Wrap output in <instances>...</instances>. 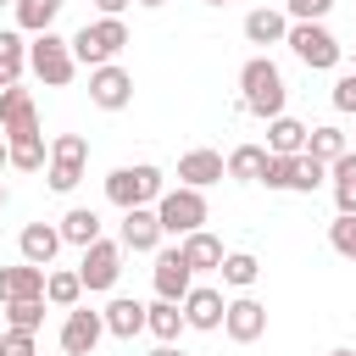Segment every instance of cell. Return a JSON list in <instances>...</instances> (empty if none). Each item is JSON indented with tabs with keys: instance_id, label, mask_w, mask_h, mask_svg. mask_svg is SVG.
<instances>
[{
	"instance_id": "cell-29",
	"label": "cell",
	"mask_w": 356,
	"mask_h": 356,
	"mask_svg": "<svg viewBox=\"0 0 356 356\" xmlns=\"http://www.w3.org/2000/svg\"><path fill=\"white\" fill-rule=\"evenodd\" d=\"M345 150H350L345 128H312V134H306V156H317L323 167H334V161H339Z\"/></svg>"
},
{
	"instance_id": "cell-44",
	"label": "cell",
	"mask_w": 356,
	"mask_h": 356,
	"mask_svg": "<svg viewBox=\"0 0 356 356\" xmlns=\"http://www.w3.org/2000/svg\"><path fill=\"white\" fill-rule=\"evenodd\" d=\"M139 6H167V0H139Z\"/></svg>"
},
{
	"instance_id": "cell-34",
	"label": "cell",
	"mask_w": 356,
	"mask_h": 356,
	"mask_svg": "<svg viewBox=\"0 0 356 356\" xmlns=\"http://www.w3.org/2000/svg\"><path fill=\"white\" fill-rule=\"evenodd\" d=\"M328 245H334L345 261H356V217H345V211H339V217L328 222Z\"/></svg>"
},
{
	"instance_id": "cell-37",
	"label": "cell",
	"mask_w": 356,
	"mask_h": 356,
	"mask_svg": "<svg viewBox=\"0 0 356 356\" xmlns=\"http://www.w3.org/2000/svg\"><path fill=\"white\" fill-rule=\"evenodd\" d=\"M328 100H334V111H356V72H339Z\"/></svg>"
},
{
	"instance_id": "cell-7",
	"label": "cell",
	"mask_w": 356,
	"mask_h": 356,
	"mask_svg": "<svg viewBox=\"0 0 356 356\" xmlns=\"http://www.w3.org/2000/svg\"><path fill=\"white\" fill-rule=\"evenodd\" d=\"M83 161H89V139H83V134H56V139H50V172H44L50 189H56V195L78 189Z\"/></svg>"
},
{
	"instance_id": "cell-26",
	"label": "cell",
	"mask_w": 356,
	"mask_h": 356,
	"mask_svg": "<svg viewBox=\"0 0 356 356\" xmlns=\"http://www.w3.org/2000/svg\"><path fill=\"white\" fill-rule=\"evenodd\" d=\"M261 172H267V145H239V150H228V178L261 184Z\"/></svg>"
},
{
	"instance_id": "cell-23",
	"label": "cell",
	"mask_w": 356,
	"mask_h": 356,
	"mask_svg": "<svg viewBox=\"0 0 356 356\" xmlns=\"http://www.w3.org/2000/svg\"><path fill=\"white\" fill-rule=\"evenodd\" d=\"M56 228H61V239H67V245L89 250V245L100 239V211H89V206H72V211H67V217H61Z\"/></svg>"
},
{
	"instance_id": "cell-5",
	"label": "cell",
	"mask_w": 356,
	"mask_h": 356,
	"mask_svg": "<svg viewBox=\"0 0 356 356\" xmlns=\"http://www.w3.org/2000/svg\"><path fill=\"white\" fill-rule=\"evenodd\" d=\"M156 217H161V234L189 239V234L206 222V195H200V189H189V184H178V189H167V195L156 200Z\"/></svg>"
},
{
	"instance_id": "cell-43",
	"label": "cell",
	"mask_w": 356,
	"mask_h": 356,
	"mask_svg": "<svg viewBox=\"0 0 356 356\" xmlns=\"http://www.w3.org/2000/svg\"><path fill=\"white\" fill-rule=\"evenodd\" d=\"M328 356H356V350H328Z\"/></svg>"
},
{
	"instance_id": "cell-24",
	"label": "cell",
	"mask_w": 356,
	"mask_h": 356,
	"mask_svg": "<svg viewBox=\"0 0 356 356\" xmlns=\"http://www.w3.org/2000/svg\"><path fill=\"white\" fill-rule=\"evenodd\" d=\"M145 328H150L161 345H172L189 323H184V306H178V300H156V306H145Z\"/></svg>"
},
{
	"instance_id": "cell-48",
	"label": "cell",
	"mask_w": 356,
	"mask_h": 356,
	"mask_svg": "<svg viewBox=\"0 0 356 356\" xmlns=\"http://www.w3.org/2000/svg\"><path fill=\"white\" fill-rule=\"evenodd\" d=\"M0 6H6V0H0ZM11 6H17V0H11Z\"/></svg>"
},
{
	"instance_id": "cell-16",
	"label": "cell",
	"mask_w": 356,
	"mask_h": 356,
	"mask_svg": "<svg viewBox=\"0 0 356 356\" xmlns=\"http://www.w3.org/2000/svg\"><path fill=\"white\" fill-rule=\"evenodd\" d=\"M222 317H228V300L217 295V289H206V284H195L189 295H184V323L189 328H222Z\"/></svg>"
},
{
	"instance_id": "cell-46",
	"label": "cell",
	"mask_w": 356,
	"mask_h": 356,
	"mask_svg": "<svg viewBox=\"0 0 356 356\" xmlns=\"http://www.w3.org/2000/svg\"><path fill=\"white\" fill-rule=\"evenodd\" d=\"M206 6H228V0H206Z\"/></svg>"
},
{
	"instance_id": "cell-3",
	"label": "cell",
	"mask_w": 356,
	"mask_h": 356,
	"mask_svg": "<svg viewBox=\"0 0 356 356\" xmlns=\"http://www.w3.org/2000/svg\"><path fill=\"white\" fill-rule=\"evenodd\" d=\"M128 44V28H122V17H100V22H83L78 33H72V56L95 72V67H111V56Z\"/></svg>"
},
{
	"instance_id": "cell-18",
	"label": "cell",
	"mask_w": 356,
	"mask_h": 356,
	"mask_svg": "<svg viewBox=\"0 0 356 356\" xmlns=\"http://www.w3.org/2000/svg\"><path fill=\"white\" fill-rule=\"evenodd\" d=\"M178 250H184L189 273H222V256H228V250H222V239H217V234H206V228H195Z\"/></svg>"
},
{
	"instance_id": "cell-28",
	"label": "cell",
	"mask_w": 356,
	"mask_h": 356,
	"mask_svg": "<svg viewBox=\"0 0 356 356\" xmlns=\"http://www.w3.org/2000/svg\"><path fill=\"white\" fill-rule=\"evenodd\" d=\"M22 67H28V44H22V33L0 28V89H11V83L22 78Z\"/></svg>"
},
{
	"instance_id": "cell-15",
	"label": "cell",
	"mask_w": 356,
	"mask_h": 356,
	"mask_svg": "<svg viewBox=\"0 0 356 356\" xmlns=\"http://www.w3.org/2000/svg\"><path fill=\"white\" fill-rule=\"evenodd\" d=\"M61 245H67V239H61V228H50V222H28V228L17 234V250H22L28 267H50Z\"/></svg>"
},
{
	"instance_id": "cell-1",
	"label": "cell",
	"mask_w": 356,
	"mask_h": 356,
	"mask_svg": "<svg viewBox=\"0 0 356 356\" xmlns=\"http://www.w3.org/2000/svg\"><path fill=\"white\" fill-rule=\"evenodd\" d=\"M239 106H245L250 117H261V122L284 117V72H278L267 56H250V61L239 67Z\"/></svg>"
},
{
	"instance_id": "cell-40",
	"label": "cell",
	"mask_w": 356,
	"mask_h": 356,
	"mask_svg": "<svg viewBox=\"0 0 356 356\" xmlns=\"http://www.w3.org/2000/svg\"><path fill=\"white\" fill-rule=\"evenodd\" d=\"M95 6H100V17H122V6H128V0H95Z\"/></svg>"
},
{
	"instance_id": "cell-10",
	"label": "cell",
	"mask_w": 356,
	"mask_h": 356,
	"mask_svg": "<svg viewBox=\"0 0 356 356\" xmlns=\"http://www.w3.org/2000/svg\"><path fill=\"white\" fill-rule=\"evenodd\" d=\"M89 100H95L100 111H122V106L134 100V72H122L117 61H111V67H95V72H89Z\"/></svg>"
},
{
	"instance_id": "cell-12",
	"label": "cell",
	"mask_w": 356,
	"mask_h": 356,
	"mask_svg": "<svg viewBox=\"0 0 356 356\" xmlns=\"http://www.w3.org/2000/svg\"><path fill=\"white\" fill-rule=\"evenodd\" d=\"M156 245H161V217H156V206H134V211H122V250L150 256Z\"/></svg>"
},
{
	"instance_id": "cell-13",
	"label": "cell",
	"mask_w": 356,
	"mask_h": 356,
	"mask_svg": "<svg viewBox=\"0 0 356 356\" xmlns=\"http://www.w3.org/2000/svg\"><path fill=\"white\" fill-rule=\"evenodd\" d=\"M189 289H195V273H189L184 250H161V256H156V300H178V306H184Z\"/></svg>"
},
{
	"instance_id": "cell-41",
	"label": "cell",
	"mask_w": 356,
	"mask_h": 356,
	"mask_svg": "<svg viewBox=\"0 0 356 356\" xmlns=\"http://www.w3.org/2000/svg\"><path fill=\"white\" fill-rule=\"evenodd\" d=\"M150 356H184V350H178V345H156Z\"/></svg>"
},
{
	"instance_id": "cell-49",
	"label": "cell",
	"mask_w": 356,
	"mask_h": 356,
	"mask_svg": "<svg viewBox=\"0 0 356 356\" xmlns=\"http://www.w3.org/2000/svg\"><path fill=\"white\" fill-rule=\"evenodd\" d=\"M350 72H356V67H350Z\"/></svg>"
},
{
	"instance_id": "cell-8",
	"label": "cell",
	"mask_w": 356,
	"mask_h": 356,
	"mask_svg": "<svg viewBox=\"0 0 356 356\" xmlns=\"http://www.w3.org/2000/svg\"><path fill=\"white\" fill-rule=\"evenodd\" d=\"M117 273H122V239H117V245H111V239H95V245L83 250V261H78V278H83L89 295H95V289H111Z\"/></svg>"
},
{
	"instance_id": "cell-22",
	"label": "cell",
	"mask_w": 356,
	"mask_h": 356,
	"mask_svg": "<svg viewBox=\"0 0 356 356\" xmlns=\"http://www.w3.org/2000/svg\"><path fill=\"white\" fill-rule=\"evenodd\" d=\"M245 39H250V44H284V39H289V22H284V11H267V6H256V11L245 17Z\"/></svg>"
},
{
	"instance_id": "cell-17",
	"label": "cell",
	"mask_w": 356,
	"mask_h": 356,
	"mask_svg": "<svg viewBox=\"0 0 356 356\" xmlns=\"http://www.w3.org/2000/svg\"><path fill=\"white\" fill-rule=\"evenodd\" d=\"M178 178H184L189 189H206V184L228 178V161H222L217 150H184V156H178Z\"/></svg>"
},
{
	"instance_id": "cell-30",
	"label": "cell",
	"mask_w": 356,
	"mask_h": 356,
	"mask_svg": "<svg viewBox=\"0 0 356 356\" xmlns=\"http://www.w3.org/2000/svg\"><path fill=\"white\" fill-rule=\"evenodd\" d=\"M44 300L61 306V312H72L83 300V278L78 273H44Z\"/></svg>"
},
{
	"instance_id": "cell-35",
	"label": "cell",
	"mask_w": 356,
	"mask_h": 356,
	"mask_svg": "<svg viewBox=\"0 0 356 356\" xmlns=\"http://www.w3.org/2000/svg\"><path fill=\"white\" fill-rule=\"evenodd\" d=\"M261 184H267V189H295V156H267Z\"/></svg>"
},
{
	"instance_id": "cell-19",
	"label": "cell",
	"mask_w": 356,
	"mask_h": 356,
	"mask_svg": "<svg viewBox=\"0 0 356 356\" xmlns=\"http://www.w3.org/2000/svg\"><path fill=\"white\" fill-rule=\"evenodd\" d=\"M33 295H44V267H28V261L0 267V306L6 300H33Z\"/></svg>"
},
{
	"instance_id": "cell-36",
	"label": "cell",
	"mask_w": 356,
	"mask_h": 356,
	"mask_svg": "<svg viewBox=\"0 0 356 356\" xmlns=\"http://www.w3.org/2000/svg\"><path fill=\"white\" fill-rule=\"evenodd\" d=\"M323 178H328V167H323L317 156H295V189H300V195H312Z\"/></svg>"
},
{
	"instance_id": "cell-31",
	"label": "cell",
	"mask_w": 356,
	"mask_h": 356,
	"mask_svg": "<svg viewBox=\"0 0 356 356\" xmlns=\"http://www.w3.org/2000/svg\"><path fill=\"white\" fill-rule=\"evenodd\" d=\"M6 145H11V167L17 172H39L44 156H50L44 150V134H22V139H6Z\"/></svg>"
},
{
	"instance_id": "cell-4",
	"label": "cell",
	"mask_w": 356,
	"mask_h": 356,
	"mask_svg": "<svg viewBox=\"0 0 356 356\" xmlns=\"http://www.w3.org/2000/svg\"><path fill=\"white\" fill-rule=\"evenodd\" d=\"M28 67H33V78H39V83H50V89L72 83V72H78L72 39H61V33H39V39L28 44Z\"/></svg>"
},
{
	"instance_id": "cell-38",
	"label": "cell",
	"mask_w": 356,
	"mask_h": 356,
	"mask_svg": "<svg viewBox=\"0 0 356 356\" xmlns=\"http://www.w3.org/2000/svg\"><path fill=\"white\" fill-rule=\"evenodd\" d=\"M284 6H289V17H295V22H323L334 0H284Z\"/></svg>"
},
{
	"instance_id": "cell-27",
	"label": "cell",
	"mask_w": 356,
	"mask_h": 356,
	"mask_svg": "<svg viewBox=\"0 0 356 356\" xmlns=\"http://www.w3.org/2000/svg\"><path fill=\"white\" fill-rule=\"evenodd\" d=\"M61 17V0H17V28L22 33H50V22Z\"/></svg>"
},
{
	"instance_id": "cell-33",
	"label": "cell",
	"mask_w": 356,
	"mask_h": 356,
	"mask_svg": "<svg viewBox=\"0 0 356 356\" xmlns=\"http://www.w3.org/2000/svg\"><path fill=\"white\" fill-rule=\"evenodd\" d=\"M256 273H261V267H256V256H250V250H228V256H222V284L250 289V284H256Z\"/></svg>"
},
{
	"instance_id": "cell-21",
	"label": "cell",
	"mask_w": 356,
	"mask_h": 356,
	"mask_svg": "<svg viewBox=\"0 0 356 356\" xmlns=\"http://www.w3.org/2000/svg\"><path fill=\"white\" fill-rule=\"evenodd\" d=\"M306 134L312 128H300L295 117H273L267 122V156H306Z\"/></svg>"
},
{
	"instance_id": "cell-47",
	"label": "cell",
	"mask_w": 356,
	"mask_h": 356,
	"mask_svg": "<svg viewBox=\"0 0 356 356\" xmlns=\"http://www.w3.org/2000/svg\"><path fill=\"white\" fill-rule=\"evenodd\" d=\"M0 356H6V345H0Z\"/></svg>"
},
{
	"instance_id": "cell-45",
	"label": "cell",
	"mask_w": 356,
	"mask_h": 356,
	"mask_svg": "<svg viewBox=\"0 0 356 356\" xmlns=\"http://www.w3.org/2000/svg\"><path fill=\"white\" fill-rule=\"evenodd\" d=\"M0 206H6V184H0Z\"/></svg>"
},
{
	"instance_id": "cell-2",
	"label": "cell",
	"mask_w": 356,
	"mask_h": 356,
	"mask_svg": "<svg viewBox=\"0 0 356 356\" xmlns=\"http://www.w3.org/2000/svg\"><path fill=\"white\" fill-rule=\"evenodd\" d=\"M161 195H167V184H161V167H150V161H139V167H117V172L106 178V200L122 206V211H134V206H156Z\"/></svg>"
},
{
	"instance_id": "cell-42",
	"label": "cell",
	"mask_w": 356,
	"mask_h": 356,
	"mask_svg": "<svg viewBox=\"0 0 356 356\" xmlns=\"http://www.w3.org/2000/svg\"><path fill=\"white\" fill-rule=\"evenodd\" d=\"M6 161H11V145H6V134H0V167H6Z\"/></svg>"
},
{
	"instance_id": "cell-39",
	"label": "cell",
	"mask_w": 356,
	"mask_h": 356,
	"mask_svg": "<svg viewBox=\"0 0 356 356\" xmlns=\"http://www.w3.org/2000/svg\"><path fill=\"white\" fill-rule=\"evenodd\" d=\"M0 345H6V356H39V350H33V334H17V328H11Z\"/></svg>"
},
{
	"instance_id": "cell-20",
	"label": "cell",
	"mask_w": 356,
	"mask_h": 356,
	"mask_svg": "<svg viewBox=\"0 0 356 356\" xmlns=\"http://www.w3.org/2000/svg\"><path fill=\"white\" fill-rule=\"evenodd\" d=\"M100 317H106V334H117V339H139V334H145V306L128 300V295H117Z\"/></svg>"
},
{
	"instance_id": "cell-9",
	"label": "cell",
	"mask_w": 356,
	"mask_h": 356,
	"mask_svg": "<svg viewBox=\"0 0 356 356\" xmlns=\"http://www.w3.org/2000/svg\"><path fill=\"white\" fill-rule=\"evenodd\" d=\"M100 334H106V317L89 312V306H72L67 323H61V350H67V356H95Z\"/></svg>"
},
{
	"instance_id": "cell-11",
	"label": "cell",
	"mask_w": 356,
	"mask_h": 356,
	"mask_svg": "<svg viewBox=\"0 0 356 356\" xmlns=\"http://www.w3.org/2000/svg\"><path fill=\"white\" fill-rule=\"evenodd\" d=\"M222 334H228L234 345H250V339H261V334H267V306H261V300H250V295H239V300H228V317H222Z\"/></svg>"
},
{
	"instance_id": "cell-6",
	"label": "cell",
	"mask_w": 356,
	"mask_h": 356,
	"mask_svg": "<svg viewBox=\"0 0 356 356\" xmlns=\"http://www.w3.org/2000/svg\"><path fill=\"white\" fill-rule=\"evenodd\" d=\"M284 44H289V50H295V56H300L312 72H328V67H339V56H345V44H339V39H334L323 22H295Z\"/></svg>"
},
{
	"instance_id": "cell-25",
	"label": "cell",
	"mask_w": 356,
	"mask_h": 356,
	"mask_svg": "<svg viewBox=\"0 0 356 356\" xmlns=\"http://www.w3.org/2000/svg\"><path fill=\"white\" fill-rule=\"evenodd\" d=\"M328 178H334V206H339L345 217H356V150H345V156L328 167Z\"/></svg>"
},
{
	"instance_id": "cell-14",
	"label": "cell",
	"mask_w": 356,
	"mask_h": 356,
	"mask_svg": "<svg viewBox=\"0 0 356 356\" xmlns=\"http://www.w3.org/2000/svg\"><path fill=\"white\" fill-rule=\"evenodd\" d=\"M0 128L6 139H22V134H39V111H33V95L28 89H0Z\"/></svg>"
},
{
	"instance_id": "cell-32",
	"label": "cell",
	"mask_w": 356,
	"mask_h": 356,
	"mask_svg": "<svg viewBox=\"0 0 356 356\" xmlns=\"http://www.w3.org/2000/svg\"><path fill=\"white\" fill-rule=\"evenodd\" d=\"M6 323H11L17 334H39V323H44V295H33V300H6Z\"/></svg>"
}]
</instances>
